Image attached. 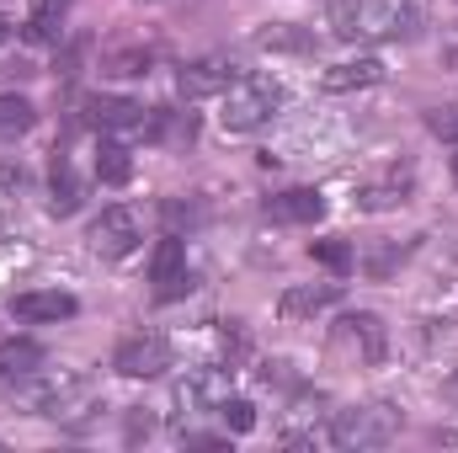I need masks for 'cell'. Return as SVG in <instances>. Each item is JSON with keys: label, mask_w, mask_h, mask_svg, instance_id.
Segmentation results:
<instances>
[{"label": "cell", "mask_w": 458, "mask_h": 453, "mask_svg": "<svg viewBox=\"0 0 458 453\" xmlns=\"http://www.w3.org/2000/svg\"><path fill=\"white\" fill-rule=\"evenodd\" d=\"M421 5L416 0H331V32L346 43H389L416 32Z\"/></svg>", "instance_id": "cell-1"}, {"label": "cell", "mask_w": 458, "mask_h": 453, "mask_svg": "<svg viewBox=\"0 0 458 453\" xmlns=\"http://www.w3.org/2000/svg\"><path fill=\"white\" fill-rule=\"evenodd\" d=\"M405 416L394 406H352V411H336L331 416V443L336 449H389L400 438Z\"/></svg>", "instance_id": "cell-2"}, {"label": "cell", "mask_w": 458, "mask_h": 453, "mask_svg": "<svg viewBox=\"0 0 458 453\" xmlns=\"http://www.w3.org/2000/svg\"><path fill=\"white\" fill-rule=\"evenodd\" d=\"M277 107H283L277 81H267V75H240L225 91V102H219V123H225L229 133H250V128H261Z\"/></svg>", "instance_id": "cell-3"}, {"label": "cell", "mask_w": 458, "mask_h": 453, "mask_svg": "<svg viewBox=\"0 0 458 453\" xmlns=\"http://www.w3.org/2000/svg\"><path fill=\"white\" fill-rule=\"evenodd\" d=\"M75 395H86V379L81 373H43L38 368V373L16 379V406L27 416H64Z\"/></svg>", "instance_id": "cell-4"}, {"label": "cell", "mask_w": 458, "mask_h": 453, "mask_svg": "<svg viewBox=\"0 0 458 453\" xmlns=\"http://www.w3.org/2000/svg\"><path fill=\"white\" fill-rule=\"evenodd\" d=\"M113 368L123 379H160L171 368V341L160 337V331H133V337L117 341Z\"/></svg>", "instance_id": "cell-5"}, {"label": "cell", "mask_w": 458, "mask_h": 453, "mask_svg": "<svg viewBox=\"0 0 458 453\" xmlns=\"http://www.w3.org/2000/svg\"><path fill=\"white\" fill-rule=\"evenodd\" d=\"M171 400H176L182 416L219 411V406L229 400V368H187V379H176Z\"/></svg>", "instance_id": "cell-6"}, {"label": "cell", "mask_w": 458, "mask_h": 453, "mask_svg": "<svg viewBox=\"0 0 458 453\" xmlns=\"http://www.w3.org/2000/svg\"><path fill=\"white\" fill-rule=\"evenodd\" d=\"M234 81H240L234 59H229V54H208V59H192V64H182V75H176V91H182L187 102H203V97H225Z\"/></svg>", "instance_id": "cell-7"}, {"label": "cell", "mask_w": 458, "mask_h": 453, "mask_svg": "<svg viewBox=\"0 0 458 453\" xmlns=\"http://www.w3.org/2000/svg\"><path fill=\"white\" fill-rule=\"evenodd\" d=\"M331 346L342 352V357H357V363H378L384 357V321L378 315H342L336 326H331Z\"/></svg>", "instance_id": "cell-8"}, {"label": "cell", "mask_w": 458, "mask_h": 453, "mask_svg": "<svg viewBox=\"0 0 458 453\" xmlns=\"http://www.w3.org/2000/svg\"><path fill=\"white\" fill-rule=\"evenodd\" d=\"M81 113H86L91 128H102V133H144V123H149V113L133 97H86Z\"/></svg>", "instance_id": "cell-9"}, {"label": "cell", "mask_w": 458, "mask_h": 453, "mask_svg": "<svg viewBox=\"0 0 458 453\" xmlns=\"http://www.w3.org/2000/svg\"><path fill=\"white\" fill-rule=\"evenodd\" d=\"M139 214L133 209H123V203H113V209H102V219L91 225V245L102 251V256H128V251H139Z\"/></svg>", "instance_id": "cell-10"}, {"label": "cell", "mask_w": 458, "mask_h": 453, "mask_svg": "<svg viewBox=\"0 0 458 453\" xmlns=\"http://www.w3.org/2000/svg\"><path fill=\"white\" fill-rule=\"evenodd\" d=\"M149 278L160 283V299H182V294H192V288H198V283H192V272H187V245H182L176 235H165V240L155 245Z\"/></svg>", "instance_id": "cell-11"}, {"label": "cell", "mask_w": 458, "mask_h": 453, "mask_svg": "<svg viewBox=\"0 0 458 453\" xmlns=\"http://www.w3.org/2000/svg\"><path fill=\"white\" fill-rule=\"evenodd\" d=\"M389 70H384V59H346V64H331L326 75H320V91H331V97H342V91H362V86H378Z\"/></svg>", "instance_id": "cell-12"}, {"label": "cell", "mask_w": 458, "mask_h": 453, "mask_svg": "<svg viewBox=\"0 0 458 453\" xmlns=\"http://www.w3.org/2000/svg\"><path fill=\"white\" fill-rule=\"evenodd\" d=\"M320 214H326V198L315 187H293L283 198H267V219H277V225H315Z\"/></svg>", "instance_id": "cell-13"}, {"label": "cell", "mask_w": 458, "mask_h": 453, "mask_svg": "<svg viewBox=\"0 0 458 453\" xmlns=\"http://www.w3.org/2000/svg\"><path fill=\"white\" fill-rule=\"evenodd\" d=\"M336 299H342V288H336V283H320V288H315V283H304V288H288V294L277 299V315H283V321H310V315L331 310Z\"/></svg>", "instance_id": "cell-14"}, {"label": "cell", "mask_w": 458, "mask_h": 453, "mask_svg": "<svg viewBox=\"0 0 458 453\" xmlns=\"http://www.w3.org/2000/svg\"><path fill=\"white\" fill-rule=\"evenodd\" d=\"M75 310H81V304H75L70 294H59V288H54V294H16V299H11V315H16V321H70Z\"/></svg>", "instance_id": "cell-15"}, {"label": "cell", "mask_w": 458, "mask_h": 453, "mask_svg": "<svg viewBox=\"0 0 458 453\" xmlns=\"http://www.w3.org/2000/svg\"><path fill=\"white\" fill-rule=\"evenodd\" d=\"M38 368H43V346L38 341H27V337L0 341V384H16V379H27Z\"/></svg>", "instance_id": "cell-16"}, {"label": "cell", "mask_w": 458, "mask_h": 453, "mask_svg": "<svg viewBox=\"0 0 458 453\" xmlns=\"http://www.w3.org/2000/svg\"><path fill=\"white\" fill-rule=\"evenodd\" d=\"M81 198H86V187L75 182V171H70V160H64V155H54V198H48V214H59V219H70V214L81 209Z\"/></svg>", "instance_id": "cell-17"}, {"label": "cell", "mask_w": 458, "mask_h": 453, "mask_svg": "<svg viewBox=\"0 0 458 453\" xmlns=\"http://www.w3.org/2000/svg\"><path fill=\"white\" fill-rule=\"evenodd\" d=\"M64 11H70V0H32V11H27V43H54L59 38V21H64Z\"/></svg>", "instance_id": "cell-18"}, {"label": "cell", "mask_w": 458, "mask_h": 453, "mask_svg": "<svg viewBox=\"0 0 458 453\" xmlns=\"http://www.w3.org/2000/svg\"><path fill=\"white\" fill-rule=\"evenodd\" d=\"M405 192H411V176H405V171H394L389 182H373V187H362V192H357V209H368V214H384V209H400V203H405Z\"/></svg>", "instance_id": "cell-19"}, {"label": "cell", "mask_w": 458, "mask_h": 453, "mask_svg": "<svg viewBox=\"0 0 458 453\" xmlns=\"http://www.w3.org/2000/svg\"><path fill=\"white\" fill-rule=\"evenodd\" d=\"M97 176H102L107 187H123V182L133 176V155H128V144H117V139H102V144H97Z\"/></svg>", "instance_id": "cell-20"}, {"label": "cell", "mask_w": 458, "mask_h": 453, "mask_svg": "<svg viewBox=\"0 0 458 453\" xmlns=\"http://www.w3.org/2000/svg\"><path fill=\"white\" fill-rule=\"evenodd\" d=\"M149 64H155L149 48H113V54L102 59V70L117 75V81H139V75H149Z\"/></svg>", "instance_id": "cell-21"}, {"label": "cell", "mask_w": 458, "mask_h": 453, "mask_svg": "<svg viewBox=\"0 0 458 453\" xmlns=\"http://www.w3.org/2000/svg\"><path fill=\"white\" fill-rule=\"evenodd\" d=\"M32 123H38V113H32V102H27V97H0V139L27 133Z\"/></svg>", "instance_id": "cell-22"}, {"label": "cell", "mask_w": 458, "mask_h": 453, "mask_svg": "<svg viewBox=\"0 0 458 453\" xmlns=\"http://www.w3.org/2000/svg\"><path fill=\"white\" fill-rule=\"evenodd\" d=\"M310 256H315L320 267H331V272H352V245H346V240H315Z\"/></svg>", "instance_id": "cell-23"}, {"label": "cell", "mask_w": 458, "mask_h": 453, "mask_svg": "<svg viewBox=\"0 0 458 453\" xmlns=\"http://www.w3.org/2000/svg\"><path fill=\"white\" fill-rule=\"evenodd\" d=\"M219 416H225L229 432H250V427H256V406H250V400H234V395L219 406Z\"/></svg>", "instance_id": "cell-24"}, {"label": "cell", "mask_w": 458, "mask_h": 453, "mask_svg": "<svg viewBox=\"0 0 458 453\" xmlns=\"http://www.w3.org/2000/svg\"><path fill=\"white\" fill-rule=\"evenodd\" d=\"M427 133L458 144V107H437V113H427Z\"/></svg>", "instance_id": "cell-25"}, {"label": "cell", "mask_w": 458, "mask_h": 453, "mask_svg": "<svg viewBox=\"0 0 458 453\" xmlns=\"http://www.w3.org/2000/svg\"><path fill=\"white\" fill-rule=\"evenodd\" d=\"M11 32H16V27H11V16H0V48L11 43Z\"/></svg>", "instance_id": "cell-26"}, {"label": "cell", "mask_w": 458, "mask_h": 453, "mask_svg": "<svg viewBox=\"0 0 458 453\" xmlns=\"http://www.w3.org/2000/svg\"><path fill=\"white\" fill-rule=\"evenodd\" d=\"M443 395H448V400H454V406H458V373H454V379H448V384H443Z\"/></svg>", "instance_id": "cell-27"}, {"label": "cell", "mask_w": 458, "mask_h": 453, "mask_svg": "<svg viewBox=\"0 0 458 453\" xmlns=\"http://www.w3.org/2000/svg\"><path fill=\"white\" fill-rule=\"evenodd\" d=\"M448 64H454V70H458V43H454V48H448Z\"/></svg>", "instance_id": "cell-28"}, {"label": "cell", "mask_w": 458, "mask_h": 453, "mask_svg": "<svg viewBox=\"0 0 458 453\" xmlns=\"http://www.w3.org/2000/svg\"><path fill=\"white\" fill-rule=\"evenodd\" d=\"M454 182H458V155H454Z\"/></svg>", "instance_id": "cell-29"}]
</instances>
